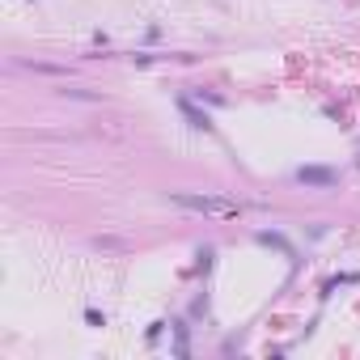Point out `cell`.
<instances>
[{"label": "cell", "instance_id": "1", "mask_svg": "<svg viewBox=\"0 0 360 360\" xmlns=\"http://www.w3.org/2000/svg\"><path fill=\"white\" fill-rule=\"evenodd\" d=\"M178 208H191V212H204V217H238L242 208L225 195H191V191H174L169 195Z\"/></svg>", "mask_w": 360, "mask_h": 360}, {"label": "cell", "instance_id": "2", "mask_svg": "<svg viewBox=\"0 0 360 360\" xmlns=\"http://www.w3.org/2000/svg\"><path fill=\"white\" fill-rule=\"evenodd\" d=\"M297 178H301V183H309V187H335L339 183L335 169H297Z\"/></svg>", "mask_w": 360, "mask_h": 360}]
</instances>
